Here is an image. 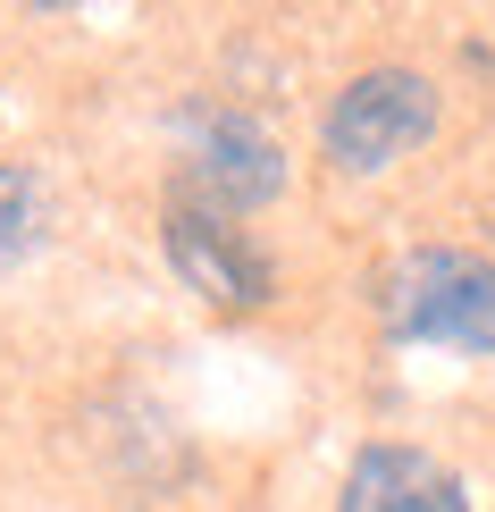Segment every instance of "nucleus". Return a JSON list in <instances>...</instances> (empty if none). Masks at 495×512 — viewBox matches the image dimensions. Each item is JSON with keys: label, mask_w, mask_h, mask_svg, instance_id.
<instances>
[{"label": "nucleus", "mask_w": 495, "mask_h": 512, "mask_svg": "<svg viewBox=\"0 0 495 512\" xmlns=\"http://www.w3.org/2000/svg\"><path fill=\"white\" fill-rule=\"evenodd\" d=\"M378 311L403 345H454V353H495V261L454 244H420L386 269Z\"/></svg>", "instance_id": "f257e3e1"}, {"label": "nucleus", "mask_w": 495, "mask_h": 512, "mask_svg": "<svg viewBox=\"0 0 495 512\" xmlns=\"http://www.w3.org/2000/svg\"><path fill=\"white\" fill-rule=\"evenodd\" d=\"M428 135H437V93H428V76H412V68H370V76H353V84L336 93L328 126H319L328 160L353 168V177L403 160V152L428 143Z\"/></svg>", "instance_id": "f03ea898"}, {"label": "nucleus", "mask_w": 495, "mask_h": 512, "mask_svg": "<svg viewBox=\"0 0 495 512\" xmlns=\"http://www.w3.org/2000/svg\"><path fill=\"white\" fill-rule=\"evenodd\" d=\"M168 261H177V277L193 294H202V303H269L277 294V269H269V252L244 236V227L235 219H219V210H177V219H168Z\"/></svg>", "instance_id": "7ed1b4c3"}, {"label": "nucleus", "mask_w": 495, "mask_h": 512, "mask_svg": "<svg viewBox=\"0 0 495 512\" xmlns=\"http://www.w3.org/2000/svg\"><path fill=\"white\" fill-rule=\"evenodd\" d=\"M277 185H286V160H277V143L261 135L252 118H219L202 135V160H193V210H219V219H244V210L277 202Z\"/></svg>", "instance_id": "20e7f679"}, {"label": "nucleus", "mask_w": 495, "mask_h": 512, "mask_svg": "<svg viewBox=\"0 0 495 512\" xmlns=\"http://www.w3.org/2000/svg\"><path fill=\"white\" fill-rule=\"evenodd\" d=\"M344 512H470V487L420 445H361L344 471Z\"/></svg>", "instance_id": "39448f33"}, {"label": "nucleus", "mask_w": 495, "mask_h": 512, "mask_svg": "<svg viewBox=\"0 0 495 512\" xmlns=\"http://www.w3.org/2000/svg\"><path fill=\"white\" fill-rule=\"evenodd\" d=\"M34 227H42V185L26 177V168H0V261L26 252Z\"/></svg>", "instance_id": "423d86ee"}]
</instances>
